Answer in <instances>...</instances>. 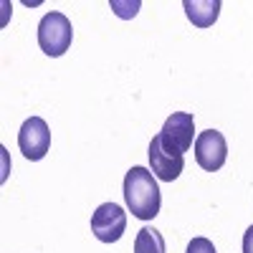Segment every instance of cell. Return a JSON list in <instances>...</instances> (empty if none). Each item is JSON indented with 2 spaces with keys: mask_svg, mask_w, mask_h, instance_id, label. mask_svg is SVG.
I'll return each instance as SVG.
<instances>
[{
  "mask_svg": "<svg viewBox=\"0 0 253 253\" xmlns=\"http://www.w3.org/2000/svg\"><path fill=\"white\" fill-rule=\"evenodd\" d=\"M124 200L139 220H152L160 213V187L152 170L137 165L124 175Z\"/></svg>",
  "mask_w": 253,
  "mask_h": 253,
  "instance_id": "1",
  "label": "cell"
},
{
  "mask_svg": "<svg viewBox=\"0 0 253 253\" xmlns=\"http://www.w3.org/2000/svg\"><path fill=\"white\" fill-rule=\"evenodd\" d=\"M71 38H74V28H71V20L58 13L51 10L41 18L38 23V46L46 56H63L71 46Z\"/></svg>",
  "mask_w": 253,
  "mask_h": 253,
  "instance_id": "2",
  "label": "cell"
},
{
  "mask_svg": "<svg viewBox=\"0 0 253 253\" xmlns=\"http://www.w3.org/2000/svg\"><path fill=\"white\" fill-rule=\"evenodd\" d=\"M167 150H175L180 155L190 152L195 137V117L187 112H172V117H167L162 132L157 134Z\"/></svg>",
  "mask_w": 253,
  "mask_h": 253,
  "instance_id": "3",
  "label": "cell"
},
{
  "mask_svg": "<svg viewBox=\"0 0 253 253\" xmlns=\"http://www.w3.org/2000/svg\"><path fill=\"white\" fill-rule=\"evenodd\" d=\"M126 230V213L117 203H104L91 215V233L101 243H117Z\"/></svg>",
  "mask_w": 253,
  "mask_h": 253,
  "instance_id": "4",
  "label": "cell"
},
{
  "mask_svg": "<svg viewBox=\"0 0 253 253\" xmlns=\"http://www.w3.org/2000/svg\"><path fill=\"white\" fill-rule=\"evenodd\" d=\"M18 147H20V152H23V157H28L31 162L43 160L46 152H48V147H51L48 124L41 117L26 119L23 126H20V132H18Z\"/></svg>",
  "mask_w": 253,
  "mask_h": 253,
  "instance_id": "5",
  "label": "cell"
},
{
  "mask_svg": "<svg viewBox=\"0 0 253 253\" xmlns=\"http://www.w3.org/2000/svg\"><path fill=\"white\" fill-rule=\"evenodd\" d=\"M195 160L203 170L215 172L225 165L228 160V144L225 137L218 129H205L198 139H195Z\"/></svg>",
  "mask_w": 253,
  "mask_h": 253,
  "instance_id": "6",
  "label": "cell"
},
{
  "mask_svg": "<svg viewBox=\"0 0 253 253\" xmlns=\"http://www.w3.org/2000/svg\"><path fill=\"white\" fill-rule=\"evenodd\" d=\"M150 165H152V175L157 180H165V182H172L180 177V172L185 170V155L175 152V150H167L162 144L160 137H152L150 142Z\"/></svg>",
  "mask_w": 253,
  "mask_h": 253,
  "instance_id": "7",
  "label": "cell"
},
{
  "mask_svg": "<svg viewBox=\"0 0 253 253\" xmlns=\"http://www.w3.org/2000/svg\"><path fill=\"white\" fill-rule=\"evenodd\" d=\"M185 15L198 28H210L220 15V0H185Z\"/></svg>",
  "mask_w": 253,
  "mask_h": 253,
  "instance_id": "8",
  "label": "cell"
},
{
  "mask_svg": "<svg viewBox=\"0 0 253 253\" xmlns=\"http://www.w3.org/2000/svg\"><path fill=\"white\" fill-rule=\"evenodd\" d=\"M134 253H165V238L157 228H142L134 238Z\"/></svg>",
  "mask_w": 253,
  "mask_h": 253,
  "instance_id": "9",
  "label": "cell"
},
{
  "mask_svg": "<svg viewBox=\"0 0 253 253\" xmlns=\"http://www.w3.org/2000/svg\"><path fill=\"white\" fill-rule=\"evenodd\" d=\"M185 253H218V251H215V246L210 243L208 238H193Z\"/></svg>",
  "mask_w": 253,
  "mask_h": 253,
  "instance_id": "10",
  "label": "cell"
},
{
  "mask_svg": "<svg viewBox=\"0 0 253 253\" xmlns=\"http://www.w3.org/2000/svg\"><path fill=\"white\" fill-rule=\"evenodd\" d=\"M243 253H253V225L246 230V236H243Z\"/></svg>",
  "mask_w": 253,
  "mask_h": 253,
  "instance_id": "11",
  "label": "cell"
}]
</instances>
